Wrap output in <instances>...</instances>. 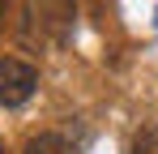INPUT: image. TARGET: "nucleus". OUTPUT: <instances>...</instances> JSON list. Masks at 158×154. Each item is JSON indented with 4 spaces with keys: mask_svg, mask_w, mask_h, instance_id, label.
<instances>
[{
    "mask_svg": "<svg viewBox=\"0 0 158 154\" xmlns=\"http://www.w3.org/2000/svg\"><path fill=\"white\" fill-rule=\"evenodd\" d=\"M0 154H4V146H0Z\"/></svg>",
    "mask_w": 158,
    "mask_h": 154,
    "instance_id": "5",
    "label": "nucleus"
},
{
    "mask_svg": "<svg viewBox=\"0 0 158 154\" xmlns=\"http://www.w3.org/2000/svg\"><path fill=\"white\" fill-rule=\"evenodd\" d=\"M9 4H13V0H0V17H4V9H9Z\"/></svg>",
    "mask_w": 158,
    "mask_h": 154,
    "instance_id": "4",
    "label": "nucleus"
},
{
    "mask_svg": "<svg viewBox=\"0 0 158 154\" xmlns=\"http://www.w3.org/2000/svg\"><path fill=\"white\" fill-rule=\"evenodd\" d=\"M22 154H73V150H69L64 137H56V133H39V137H30V141H26V150H22Z\"/></svg>",
    "mask_w": 158,
    "mask_h": 154,
    "instance_id": "2",
    "label": "nucleus"
},
{
    "mask_svg": "<svg viewBox=\"0 0 158 154\" xmlns=\"http://www.w3.org/2000/svg\"><path fill=\"white\" fill-rule=\"evenodd\" d=\"M39 86V69L17 60V56H4L0 60V107H22Z\"/></svg>",
    "mask_w": 158,
    "mask_h": 154,
    "instance_id": "1",
    "label": "nucleus"
},
{
    "mask_svg": "<svg viewBox=\"0 0 158 154\" xmlns=\"http://www.w3.org/2000/svg\"><path fill=\"white\" fill-rule=\"evenodd\" d=\"M132 154H158V133H150V128L137 133L132 137Z\"/></svg>",
    "mask_w": 158,
    "mask_h": 154,
    "instance_id": "3",
    "label": "nucleus"
}]
</instances>
